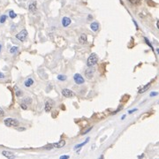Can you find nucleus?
<instances>
[{
	"label": "nucleus",
	"mask_w": 159,
	"mask_h": 159,
	"mask_svg": "<svg viewBox=\"0 0 159 159\" xmlns=\"http://www.w3.org/2000/svg\"><path fill=\"white\" fill-rule=\"evenodd\" d=\"M97 61H98V56L95 53H91L88 60H87V65H88V67L93 66V65H95L96 64Z\"/></svg>",
	"instance_id": "1"
},
{
	"label": "nucleus",
	"mask_w": 159,
	"mask_h": 159,
	"mask_svg": "<svg viewBox=\"0 0 159 159\" xmlns=\"http://www.w3.org/2000/svg\"><path fill=\"white\" fill-rule=\"evenodd\" d=\"M19 121L17 119H11V118H8V119H4V125L6 127H18L19 126Z\"/></svg>",
	"instance_id": "2"
},
{
	"label": "nucleus",
	"mask_w": 159,
	"mask_h": 159,
	"mask_svg": "<svg viewBox=\"0 0 159 159\" xmlns=\"http://www.w3.org/2000/svg\"><path fill=\"white\" fill-rule=\"evenodd\" d=\"M27 36H28V32H27L26 29H23L22 31H20L19 34H16V38L20 42H24L26 40Z\"/></svg>",
	"instance_id": "3"
},
{
	"label": "nucleus",
	"mask_w": 159,
	"mask_h": 159,
	"mask_svg": "<svg viewBox=\"0 0 159 159\" xmlns=\"http://www.w3.org/2000/svg\"><path fill=\"white\" fill-rule=\"evenodd\" d=\"M73 79H74V81L76 84L78 85H81V84H83L84 83V78H83L82 76H81L80 73H76V74H74V76H73Z\"/></svg>",
	"instance_id": "4"
},
{
	"label": "nucleus",
	"mask_w": 159,
	"mask_h": 159,
	"mask_svg": "<svg viewBox=\"0 0 159 159\" xmlns=\"http://www.w3.org/2000/svg\"><path fill=\"white\" fill-rule=\"evenodd\" d=\"M62 95H64V97H73L75 95V93H73L72 90H70V89H62Z\"/></svg>",
	"instance_id": "5"
},
{
	"label": "nucleus",
	"mask_w": 159,
	"mask_h": 159,
	"mask_svg": "<svg viewBox=\"0 0 159 159\" xmlns=\"http://www.w3.org/2000/svg\"><path fill=\"white\" fill-rule=\"evenodd\" d=\"M94 72H95V69L92 68V66H89V68L87 69L86 72H85V74H86V77L88 79H91L94 75Z\"/></svg>",
	"instance_id": "6"
},
{
	"label": "nucleus",
	"mask_w": 159,
	"mask_h": 159,
	"mask_svg": "<svg viewBox=\"0 0 159 159\" xmlns=\"http://www.w3.org/2000/svg\"><path fill=\"white\" fill-rule=\"evenodd\" d=\"M37 3L36 1H32V2L29 4V5H28V9H29V11L32 12H34L35 11H36L37 9V6H36Z\"/></svg>",
	"instance_id": "7"
},
{
	"label": "nucleus",
	"mask_w": 159,
	"mask_h": 159,
	"mask_svg": "<svg viewBox=\"0 0 159 159\" xmlns=\"http://www.w3.org/2000/svg\"><path fill=\"white\" fill-rule=\"evenodd\" d=\"M71 24V19L68 17H64L62 20V25L64 28H66Z\"/></svg>",
	"instance_id": "8"
},
{
	"label": "nucleus",
	"mask_w": 159,
	"mask_h": 159,
	"mask_svg": "<svg viewBox=\"0 0 159 159\" xmlns=\"http://www.w3.org/2000/svg\"><path fill=\"white\" fill-rule=\"evenodd\" d=\"M2 155L4 157H7V158H13L15 156L13 155L12 152H10V151H2Z\"/></svg>",
	"instance_id": "9"
},
{
	"label": "nucleus",
	"mask_w": 159,
	"mask_h": 159,
	"mask_svg": "<svg viewBox=\"0 0 159 159\" xmlns=\"http://www.w3.org/2000/svg\"><path fill=\"white\" fill-rule=\"evenodd\" d=\"M64 145H65V141H64V140H61V141H59V142L55 143V144H53V147L58 148V149H59V148H63Z\"/></svg>",
	"instance_id": "10"
},
{
	"label": "nucleus",
	"mask_w": 159,
	"mask_h": 159,
	"mask_svg": "<svg viewBox=\"0 0 159 159\" xmlns=\"http://www.w3.org/2000/svg\"><path fill=\"white\" fill-rule=\"evenodd\" d=\"M90 28L92 29L93 31H95V32H96V31L99 29V24H98L97 22H93V23H91Z\"/></svg>",
	"instance_id": "11"
},
{
	"label": "nucleus",
	"mask_w": 159,
	"mask_h": 159,
	"mask_svg": "<svg viewBox=\"0 0 159 159\" xmlns=\"http://www.w3.org/2000/svg\"><path fill=\"white\" fill-rule=\"evenodd\" d=\"M51 108H52V103H50V102H49V101L46 102V103H45V111H46V112H50Z\"/></svg>",
	"instance_id": "12"
},
{
	"label": "nucleus",
	"mask_w": 159,
	"mask_h": 159,
	"mask_svg": "<svg viewBox=\"0 0 159 159\" xmlns=\"http://www.w3.org/2000/svg\"><path fill=\"white\" fill-rule=\"evenodd\" d=\"M79 41H80V42H81V44H84V43H86L87 42V35L85 34H82L80 36V38H79Z\"/></svg>",
	"instance_id": "13"
},
{
	"label": "nucleus",
	"mask_w": 159,
	"mask_h": 159,
	"mask_svg": "<svg viewBox=\"0 0 159 159\" xmlns=\"http://www.w3.org/2000/svg\"><path fill=\"white\" fill-rule=\"evenodd\" d=\"M33 84H34V80H33L32 78L28 79V80H27V81H25V86L28 87V88H29V87H31Z\"/></svg>",
	"instance_id": "14"
},
{
	"label": "nucleus",
	"mask_w": 159,
	"mask_h": 159,
	"mask_svg": "<svg viewBox=\"0 0 159 159\" xmlns=\"http://www.w3.org/2000/svg\"><path fill=\"white\" fill-rule=\"evenodd\" d=\"M150 85H151V83H148V84L146 85V86L143 87L142 89H140V90H139V93H141H141L145 92L146 90H148V89H149V87H150Z\"/></svg>",
	"instance_id": "15"
},
{
	"label": "nucleus",
	"mask_w": 159,
	"mask_h": 159,
	"mask_svg": "<svg viewBox=\"0 0 159 159\" xmlns=\"http://www.w3.org/2000/svg\"><path fill=\"white\" fill-rule=\"evenodd\" d=\"M18 50H19L18 47H17V46H12V48L10 49V53H12V54H14V53H16Z\"/></svg>",
	"instance_id": "16"
},
{
	"label": "nucleus",
	"mask_w": 159,
	"mask_h": 159,
	"mask_svg": "<svg viewBox=\"0 0 159 159\" xmlns=\"http://www.w3.org/2000/svg\"><path fill=\"white\" fill-rule=\"evenodd\" d=\"M23 103H28V104H30L31 103H32V99L30 98V97H27V98H25L24 100L22 101Z\"/></svg>",
	"instance_id": "17"
},
{
	"label": "nucleus",
	"mask_w": 159,
	"mask_h": 159,
	"mask_svg": "<svg viewBox=\"0 0 159 159\" xmlns=\"http://www.w3.org/2000/svg\"><path fill=\"white\" fill-rule=\"evenodd\" d=\"M67 79V77L65 76V75H59V76H58V80H59V81H65V80H66Z\"/></svg>",
	"instance_id": "18"
},
{
	"label": "nucleus",
	"mask_w": 159,
	"mask_h": 159,
	"mask_svg": "<svg viewBox=\"0 0 159 159\" xmlns=\"http://www.w3.org/2000/svg\"><path fill=\"white\" fill-rule=\"evenodd\" d=\"M89 141V138H88V139L86 140V141H84V142H82V143H81V144H78V145L77 146H75V149H79V148H81V147H82L83 145H85V144H86L87 142H88V141Z\"/></svg>",
	"instance_id": "19"
},
{
	"label": "nucleus",
	"mask_w": 159,
	"mask_h": 159,
	"mask_svg": "<svg viewBox=\"0 0 159 159\" xmlns=\"http://www.w3.org/2000/svg\"><path fill=\"white\" fill-rule=\"evenodd\" d=\"M129 3H131L132 4H140V2H141V0H128Z\"/></svg>",
	"instance_id": "20"
},
{
	"label": "nucleus",
	"mask_w": 159,
	"mask_h": 159,
	"mask_svg": "<svg viewBox=\"0 0 159 159\" xmlns=\"http://www.w3.org/2000/svg\"><path fill=\"white\" fill-rule=\"evenodd\" d=\"M9 15H10V17H11L12 19L16 18V16H17V14L15 13V12H14L13 11H10V12H9Z\"/></svg>",
	"instance_id": "21"
},
{
	"label": "nucleus",
	"mask_w": 159,
	"mask_h": 159,
	"mask_svg": "<svg viewBox=\"0 0 159 159\" xmlns=\"http://www.w3.org/2000/svg\"><path fill=\"white\" fill-rule=\"evenodd\" d=\"M6 15H2V16L0 17V23H4V22H5V20H6Z\"/></svg>",
	"instance_id": "22"
},
{
	"label": "nucleus",
	"mask_w": 159,
	"mask_h": 159,
	"mask_svg": "<svg viewBox=\"0 0 159 159\" xmlns=\"http://www.w3.org/2000/svg\"><path fill=\"white\" fill-rule=\"evenodd\" d=\"M144 40H145L146 43H147V44H148V45H149V47H150V48H152V49H153V47H152V45H151V44H150V42H149V40H148V39H147V38H144Z\"/></svg>",
	"instance_id": "23"
},
{
	"label": "nucleus",
	"mask_w": 159,
	"mask_h": 159,
	"mask_svg": "<svg viewBox=\"0 0 159 159\" xmlns=\"http://www.w3.org/2000/svg\"><path fill=\"white\" fill-rule=\"evenodd\" d=\"M4 111H3L1 108H0V118L1 117H4Z\"/></svg>",
	"instance_id": "24"
},
{
	"label": "nucleus",
	"mask_w": 159,
	"mask_h": 159,
	"mask_svg": "<svg viewBox=\"0 0 159 159\" xmlns=\"http://www.w3.org/2000/svg\"><path fill=\"white\" fill-rule=\"evenodd\" d=\"M20 106H21V108H22L23 110H27V108H28V107H27V105L26 104H24V103H21V104H20Z\"/></svg>",
	"instance_id": "25"
},
{
	"label": "nucleus",
	"mask_w": 159,
	"mask_h": 159,
	"mask_svg": "<svg viewBox=\"0 0 159 159\" xmlns=\"http://www.w3.org/2000/svg\"><path fill=\"white\" fill-rule=\"evenodd\" d=\"M158 95V93L157 92H152L150 94V96H156V95Z\"/></svg>",
	"instance_id": "26"
},
{
	"label": "nucleus",
	"mask_w": 159,
	"mask_h": 159,
	"mask_svg": "<svg viewBox=\"0 0 159 159\" xmlns=\"http://www.w3.org/2000/svg\"><path fill=\"white\" fill-rule=\"evenodd\" d=\"M21 95H22V92H21V91H17V92H16L17 96H20Z\"/></svg>",
	"instance_id": "27"
},
{
	"label": "nucleus",
	"mask_w": 159,
	"mask_h": 159,
	"mask_svg": "<svg viewBox=\"0 0 159 159\" xmlns=\"http://www.w3.org/2000/svg\"><path fill=\"white\" fill-rule=\"evenodd\" d=\"M61 159H64V158H69V156H62V157H60Z\"/></svg>",
	"instance_id": "28"
},
{
	"label": "nucleus",
	"mask_w": 159,
	"mask_h": 159,
	"mask_svg": "<svg viewBox=\"0 0 159 159\" xmlns=\"http://www.w3.org/2000/svg\"><path fill=\"white\" fill-rule=\"evenodd\" d=\"M4 75L2 73H0V78H4Z\"/></svg>",
	"instance_id": "29"
},
{
	"label": "nucleus",
	"mask_w": 159,
	"mask_h": 159,
	"mask_svg": "<svg viewBox=\"0 0 159 159\" xmlns=\"http://www.w3.org/2000/svg\"><path fill=\"white\" fill-rule=\"evenodd\" d=\"M136 111V109L133 110V111H128V112H129V113H133V112H134V111Z\"/></svg>",
	"instance_id": "30"
},
{
	"label": "nucleus",
	"mask_w": 159,
	"mask_h": 159,
	"mask_svg": "<svg viewBox=\"0 0 159 159\" xmlns=\"http://www.w3.org/2000/svg\"><path fill=\"white\" fill-rule=\"evenodd\" d=\"M89 20H91V19H92V16H91V15H89Z\"/></svg>",
	"instance_id": "31"
},
{
	"label": "nucleus",
	"mask_w": 159,
	"mask_h": 159,
	"mask_svg": "<svg viewBox=\"0 0 159 159\" xmlns=\"http://www.w3.org/2000/svg\"><path fill=\"white\" fill-rule=\"evenodd\" d=\"M1 49H2V45L0 44V51H1Z\"/></svg>",
	"instance_id": "32"
}]
</instances>
